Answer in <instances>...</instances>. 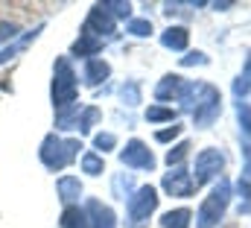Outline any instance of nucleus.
<instances>
[{
	"label": "nucleus",
	"mask_w": 251,
	"mask_h": 228,
	"mask_svg": "<svg viewBox=\"0 0 251 228\" xmlns=\"http://www.w3.org/2000/svg\"><path fill=\"white\" fill-rule=\"evenodd\" d=\"M79 149H82V143H79L76 138H59L56 132H50V135L41 141L38 158H41V164H44L47 170L59 172V170H64L67 164H73V161H76Z\"/></svg>",
	"instance_id": "obj_1"
},
{
	"label": "nucleus",
	"mask_w": 251,
	"mask_h": 228,
	"mask_svg": "<svg viewBox=\"0 0 251 228\" xmlns=\"http://www.w3.org/2000/svg\"><path fill=\"white\" fill-rule=\"evenodd\" d=\"M50 97H53V109H56V114L76 106V97H79V79H76V73H73L70 58H67V56L56 58Z\"/></svg>",
	"instance_id": "obj_2"
},
{
	"label": "nucleus",
	"mask_w": 251,
	"mask_h": 228,
	"mask_svg": "<svg viewBox=\"0 0 251 228\" xmlns=\"http://www.w3.org/2000/svg\"><path fill=\"white\" fill-rule=\"evenodd\" d=\"M228 205H231V181L219 178L216 187L204 196V202H201V208L196 214V228H216L219 220L225 217Z\"/></svg>",
	"instance_id": "obj_3"
},
{
	"label": "nucleus",
	"mask_w": 251,
	"mask_h": 228,
	"mask_svg": "<svg viewBox=\"0 0 251 228\" xmlns=\"http://www.w3.org/2000/svg\"><path fill=\"white\" fill-rule=\"evenodd\" d=\"M158 190L152 184H143L137 187L131 196H128V205H126V228H146L149 226V217L155 214L158 208Z\"/></svg>",
	"instance_id": "obj_4"
},
{
	"label": "nucleus",
	"mask_w": 251,
	"mask_h": 228,
	"mask_svg": "<svg viewBox=\"0 0 251 228\" xmlns=\"http://www.w3.org/2000/svg\"><path fill=\"white\" fill-rule=\"evenodd\" d=\"M193 123L196 129H210L216 123V117L222 114V97H219V88L207 85V82H199V91H196V103H193Z\"/></svg>",
	"instance_id": "obj_5"
},
{
	"label": "nucleus",
	"mask_w": 251,
	"mask_h": 228,
	"mask_svg": "<svg viewBox=\"0 0 251 228\" xmlns=\"http://www.w3.org/2000/svg\"><path fill=\"white\" fill-rule=\"evenodd\" d=\"M222 170H225V155H222L216 146L201 149V152L196 155V175H193L196 187H199V184H207V181H213V178H219Z\"/></svg>",
	"instance_id": "obj_6"
},
{
	"label": "nucleus",
	"mask_w": 251,
	"mask_h": 228,
	"mask_svg": "<svg viewBox=\"0 0 251 228\" xmlns=\"http://www.w3.org/2000/svg\"><path fill=\"white\" fill-rule=\"evenodd\" d=\"M120 161L131 170H155V155L140 138H131L126 149H120Z\"/></svg>",
	"instance_id": "obj_7"
},
{
	"label": "nucleus",
	"mask_w": 251,
	"mask_h": 228,
	"mask_svg": "<svg viewBox=\"0 0 251 228\" xmlns=\"http://www.w3.org/2000/svg\"><path fill=\"white\" fill-rule=\"evenodd\" d=\"M82 32L102 41V38H111V35L117 32V27H114V18H111L108 12H102V6L97 3V6H91V12H88V18H85Z\"/></svg>",
	"instance_id": "obj_8"
},
{
	"label": "nucleus",
	"mask_w": 251,
	"mask_h": 228,
	"mask_svg": "<svg viewBox=\"0 0 251 228\" xmlns=\"http://www.w3.org/2000/svg\"><path fill=\"white\" fill-rule=\"evenodd\" d=\"M161 187H164L170 196L187 199V196H193V190H196V181H193V175H190L184 167H176V170H170L161 178Z\"/></svg>",
	"instance_id": "obj_9"
},
{
	"label": "nucleus",
	"mask_w": 251,
	"mask_h": 228,
	"mask_svg": "<svg viewBox=\"0 0 251 228\" xmlns=\"http://www.w3.org/2000/svg\"><path fill=\"white\" fill-rule=\"evenodd\" d=\"M85 214H88V228H117L114 211L108 205H102L100 199H88Z\"/></svg>",
	"instance_id": "obj_10"
},
{
	"label": "nucleus",
	"mask_w": 251,
	"mask_h": 228,
	"mask_svg": "<svg viewBox=\"0 0 251 228\" xmlns=\"http://www.w3.org/2000/svg\"><path fill=\"white\" fill-rule=\"evenodd\" d=\"M184 88H187L184 76H178V73H167V76H164V79L155 85V100H161V103L178 100V103H181V94H184Z\"/></svg>",
	"instance_id": "obj_11"
},
{
	"label": "nucleus",
	"mask_w": 251,
	"mask_h": 228,
	"mask_svg": "<svg viewBox=\"0 0 251 228\" xmlns=\"http://www.w3.org/2000/svg\"><path fill=\"white\" fill-rule=\"evenodd\" d=\"M108 76H111V64H108L105 58H88V61H85L82 79H85V85H88V88H97V85H102Z\"/></svg>",
	"instance_id": "obj_12"
},
{
	"label": "nucleus",
	"mask_w": 251,
	"mask_h": 228,
	"mask_svg": "<svg viewBox=\"0 0 251 228\" xmlns=\"http://www.w3.org/2000/svg\"><path fill=\"white\" fill-rule=\"evenodd\" d=\"M41 29H44V24H38L35 29H29V32H24L21 38H15L9 47H3V50H0V64H6V61H12V58L21 56V53H24V50H26V47H29V44L41 35Z\"/></svg>",
	"instance_id": "obj_13"
},
{
	"label": "nucleus",
	"mask_w": 251,
	"mask_h": 228,
	"mask_svg": "<svg viewBox=\"0 0 251 228\" xmlns=\"http://www.w3.org/2000/svg\"><path fill=\"white\" fill-rule=\"evenodd\" d=\"M161 44H164L167 50H176V53L187 50V44H190L187 27H167V29L161 32Z\"/></svg>",
	"instance_id": "obj_14"
},
{
	"label": "nucleus",
	"mask_w": 251,
	"mask_h": 228,
	"mask_svg": "<svg viewBox=\"0 0 251 228\" xmlns=\"http://www.w3.org/2000/svg\"><path fill=\"white\" fill-rule=\"evenodd\" d=\"M56 190H59V199H62L64 208H67V205H73V202L82 196V181H79L76 175H62V178L56 181Z\"/></svg>",
	"instance_id": "obj_15"
},
{
	"label": "nucleus",
	"mask_w": 251,
	"mask_h": 228,
	"mask_svg": "<svg viewBox=\"0 0 251 228\" xmlns=\"http://www.w3.org/2000/svg\"><path fill=\"white\" fill-rule=\"evenodd\" d=\"M102 50V41L100 38H94V35H85V32H79V38L73 41V47H70V56L76 58H88V56H97Z\"/></svg>",
	"instance_id": "obj_16"
},
{
	"label": "nucleus",
	"mask_w": 251,
	"mask_h": 228,
	"mask_svg": "<svg viewBox=\"0 0 251 228\" xmlns=\"http://www.w3.org/2000/svg\"><path fill=\"white\" fill-rule=\"evenodd\" d=\"M59 228H88V214H85V208H79V205H67V208L62 211Z\"/></svg>",
	"instance_id": "obj_17"
},
{
	"label": "nucleus",
	"mask_w": 251,
	"mask_h": 228,
	"mask_svg": "<svg viewBox=\"0 0 251 228\" xmlns=\"http://www.w3.org/2000/svg\"><path fill=\"white\" fill-rule=\"evenodd\" d=\"M190 220H193V214L187 208H176L161 217V228H190Z\"/></svg>",
	"instance_id": "obj_18"
},
{
	"label": "nucleus",
	"mask_w": 251,
	"mask_h": 228,
	"mask_svg": "<svg viewBox=\"0 0 251 228\" xmlns=\"http://www.w3.org/2000/svg\"><path fill=\"white\" fill-rule=\"evenodd\" d=\"M82 172H88V175H102L105 172V161H102V155L100 152H94V149H88V152H82Z\"/></svg>",
	"instance_id": "obj_19"
},
{
	"label": "nucleus",
	"mask_w": 251,
	"mask_h": 228,
	"mask_svg": "<svg viewBox=\"0 0 251 228\" xmlns=\"http://www.w3.org/2000/svg\"><path fill=\"white\" fill-rule=\"evenodd\" d=\"M111 187H114V196L117 199H126V196H131L137 187H134V178H131V172H117L114 175V181H111Z\"/></svg>",
	"instance_id": "obj_20"
},
{
	"label": "nucleus",
	"mask_w": 251,
	"mask_h": 228,
	"mask_svg": "<svg viewBox=\"0 0 251 228\" xmlns=\"http://www.w3.org/2000/svg\"><path fill=\"white\" fill-rule=\"evenodd\" d=\"M178 112L167 109V106H149L146 109V123H176Z\"/></svg>",
	"instance_id": "obj_21"
},
{
	"label": "nucleus",
	"mask_w": 251,
	"mask_h": 228,
	"mask_svg": "<svg viewBox=\"0 0 251 228\" xmlns=\"http://www.w3.org/2000/svg\"><path fill=\"white\" fill-rule=\"evenodd\" d=\"M120 100H123L128 109H134V106H140V82H134V79H128L123 88H120Z\"/></svg>",
	"instance_id": "obj_22"
},
{
	"label": "nucleus",
	"mask_w": 251,
	"mask_h": 228,
	"mask_svg": "<svg viewBox=\"0 0 251 228\" xmlns=\"http://www.w3.org/2000/svg\"><path fill=\"white\" fill-rule=\"evenodd\" d=\"M102 117V112L97 109V106H88V109H82V114H79V123H76V129L79 132H91L94 129V123Z\"/></svg>",
	"instance_id": "obj_23"
},
{
	"label": "nucleus",
	"mask_w": 251,
	"mask_h": 228,
	"mask_svg": "<svg viewBox=\"0 0 251 228\" xmlns=\"http://www.w3.org/2000/svg\"><path fill=\"white\" fill-rule=\"evenodd\" d=\"M102 6V12H108L111 18H128L131 15V3H126V0H105V3H100Z\"/></svg>",
	"instance_id": "obj_24"
},
{
	"label": "nucleus",
	"mask_w": 251,
	"mask_h": 228,
	"mask_svg": "<svg viewBox=\"0 0 251 228\" xmlns=\"http://www.w3.org/2000/svg\"><path fill=\"white\" fill-rule=\"evenodd\" d=\"M79 106H73V109H64V112L56 114V129H76V123H79Z\"/></svg>",
	"instance_id": "obj_25"
},
{
	"label": "nucleus",
	"mask_w": 251,
	"mask_h": 228,
	"mask_svg": "<svg viewBox=\"0 0 251 228\" xmlns=\"http://www.w3.org/2000/svg\"><path fill=\"white\" fill-rule=\"evenodd\" d=\"M187 149H190V141H178V143L167 152V164H170V167H181V161L187 158Z\"/></svg>",
	"instance_id": "obj_26"
},
{
	"label": "nucleus",
	"mask_w": 251,
	"mask_h": 228,
	"mask_svg": "<svg viewBox=\"0 0 251 228\" xmlns=\"http://www.w3.org/2000/svg\"><path fill=\"white\" fill-rule=\"evenodd\" d=\"M251 94V73H240L237 79H234V97L240 100V103H246V97Z\"/></svg>",
	"instance_id": "obj_27"
},
{
	"label": "nucleus",
	"mask_w": 251,
	"mask_h": 228,
	"mask_svg": "<svg viewBox=\"0 0 251 228\" xmlns=\"http://www.w3.org/2000/svg\"><path fill=\"white\" fill-rule=\"evenodd\" d=\"M128 32L137 35V38H146V35H152V21L149 18H134V21H128Z\"/></svg>",
	"instance_id": "obj_28"
},
{
	"label": "nucleus",
	"mask_w": 251,
	"mask_h": 228,
	"mask_svg": "<svg viewBox=\"0 0 251 228\" xmlns=\"http://www.w3.org/2000/svg\"><path fill=\"white\" fill-rule=\"evenodd\" d=\"M15 38H21V27L12 21H0V44H12Z\"/></svg>",
	"instance_id": "obj_29"
},
{
	"label": "nucleus",
	"mask_w": 251,
	"mask_h": 228,
	"mask_svg": "<svg viewBox=\"0 0 251 228\" xmlns=\"http://www.w3.org/2000/svg\"><path fill=\"white\" fill-rule=\"evenodd\" d=\"M94 146L102 149V152H108V149L117 146V135H111V132H100V135H94Z\"/></svg>",
	"instance_id": "obj_30"
},
{
	"label": "nucleus",
	"mask_w": 251,
	"mask_h": 228,
	"mask_svg": "<svg viewBox=\"0 0 251 228\" xmlns=\"http://www.w3.org/2000/svg\"><path fill=\"white\" fill-rule=\"evenodd\" d=\"M237 117H240L243 132L251 138V106H249V103H237Z\"/></svg>",
	"instance_id": "obj_31"
},
{
	"label": "nucleus",
	"mask_w": 251,
	"mask_h": 228,
	"mask_svg": "<svg viewBox=\"0 0 251 228\" xmlns=\"http://www.w3.org/2000/svg\"><path fill=\"white\" fill-rule=\"evenodd\" d=\"M181 129H184L181 123H173L170 129H161V132H155V141H158V143H170L173 138H178V135H181Z\"/></svg>",
	"instance_id": "obj_32"
},
{
	"label": "nucleus",
	"mask_w": 251,
	"mask_h": 228,
	"mask_svg": "<svg viewBox=\"0 0 251 228\" xmlns=\"http://www.w3.org/2000/svg\"><path fill=\"white\" fill-rule=\"evenodd\" d=\"M237 190L243 196V205H240V214H243V211H249V202H251V181L249 178H240L237 181Z\"/></svg>",
	"instance_id": "obj_33"
},
{
	"label": "nucleus",
	"mask_w": 251,
	"mask_h": 228,
	"mask_svg": "<svg viewBox=\"0 0 251 228\" xmlns=\"http://www.w3.org/2000/svg\"><path fill=\"white\" fill-rule=\"evenodd\" d=\"M207 61H210V58L204 56L201 50H193V53H187V56L181 58V64H184V67H193V64H207Z\"/></svg>",
	"instance_id": "obj_34"
},
{
	"label": "nucleus",
	"mask_w": 251,
	"mask_h": 228,
	"mask_svg": "<svg viewBox=\"0 0 251 228\" xmlns=\"http://www.w3.org/2000/svg\"><path fill=\"white\" fill-rule=\"evenodd\" d=\"M243 158H246V164H243V172H246V175H243V178H249L251 181V143L243 146Z\"/></svg>",
	"instance_id": "obj_35"
},
{
	"label": "nucleus",
	"mask_w": 251,
	"mask_h": 228,
	"mask_svg": "<svg viewBox=\"0 0 251 228\" xmlns=\"http://www.w3.org/2000/svg\"><path fill=\"white\" fill-rule=\"evenodd\" d=\"M231 6H234L231 0H222V3H213V9H216V12H228Z\"/></svg>",
	"instance_id": "obj_36"
},
{
	"label": "nucleus",
	"mask_w": 251,
	"mask_h": 228,
	"mask_svg": "<svg viewBox=\"0 0 251 228\" xmlns=\"http://www.w3.org/2000/svg\"><path fill=\"white\" fill-rule=\"evenodd\" d=\"M246 73H251V56H249V64H246Z\"/></svg>",
	"instance_id": "obj_37"
}]
</instances>
